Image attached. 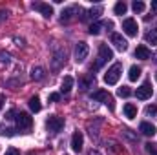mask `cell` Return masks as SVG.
<instances>
[{"label": "cell", "instance_id": "cell-29", "mask_svg": "<svg viewBox=\"0 0 157 155\" xmlns=\"http://www.w3.org/2000/svg\"><path fill=\"white\" fill-rule=\"evenodd\" d=\"M4 155H20V153H18V150H15V148H9V150H7Z\"/></svg>", "mask_w": 157, "mask_h": 155}, {"label": "cell", "instance_id": "cell-6", "mask_svg": "<svg viewBox=\"0 0 157 155\" xmlns=\"http://www.w3.org/2000/svg\"><path fill=\"white\" fill-rule=\"evenodd\" d=\"M88 53H90V47H88L86 42H78L77 46H75V60L77 62H84L86 57H88Z\"/></svg>", "mask_w": 157, "mask_h": 155}, {"label": "cell", "instance_id": "cell-24", "mask_svg": "<svg viewBox=\"0 0 157 155\" xmlns=\"http://www.w3.org/2000/svg\"><path fill=\"white\" fill-rule=\"evenodd\" d=\"M132 7H133L135 13H143V11H144V2H137V0H135V2L132 4Z\"/></svg>", "mask_w": 157, "mask_h": 155}, {"label": "cell", "instance_id": "cell-19", "mask_svg": "<svg viewBox=\"0 0 157 155\" xmlns=\"http://www.w3.org/2000/svg\"><path fill=\"white\" fill-rule=\"evenodd\" d=\"M29 108H31V112H40V108H42V104H40V99L39 97H31L29 99Z\"/></svg>", "mask_w": 157, "mask_h": 155}, {"label": "cell", "instance_id": "cell-33", "mask_svg": "<svg viewBox=\"0 0 157 155\" xmlns=\"http://www.w3.org/2000/svg\"><path fill=\"white\" fill-rule=\"evenodd\" d=\"M152 11H155V13H157V0L152 2Z\"/></svg>", "mask_w": 157, "mask_h": 155}, {"label": "cell", "instance_id": "cell-27", "mask_svg": "<svg viewBox=\"0 0 157 155\" xmlns=\"http://www.w3.org/2000/svg\"><path fill=\"white\" fill-rule=\"evenodd\" d=\"M146 115H157V106H148L146 108Z\"/></svg>", "mask_w": 157, "mask_h": 155}, {"label": "cell", "instance_id": "cell-22", "mask_svg": "<svg viewBox=\"0 0 157 155\" xmlns=\"http://www.w3.org/2000/svg\"><path fill=\"white\" fill-rule=\"evenodd\" d=\"M117 95L126 99V97H130V95H132V89H130L128 86H122V88H119V89H117Z\"/></svg>", "mask_w": 157, "mask_h": 155}, {"label": "cell", "instance_id": "cell-5", "mask_svg": "<svg viewBox=\"0 0 157 155\" xmlns=\"http://www.w3.org/2000/svg\"><path fill=\"white\" fill-rule=\"evenodd\" d=\"M135 95H137V99H141V100H146V99H150V97L154 95V88H152V84H150V82H144V84H141V86L137 88Z\"/></svg>", "mask_w": 157, "mask_h": 155}, {"label": "cell", "instance_id": "cell-9", "mask_svg": "<svg viewBox=\"0 0 157 155\" xmlns=\"http://www.w3.org/2000/svg\"><path fill=\"white\" fill-rule=\"evenodd\" d=\"M31 124H33V119L28 115V113L22 112V113L17 115V126H18V130H29Z\"/></svg>", "mask_w": 157, "mask_h": 155}, {"label": "cell", "instance_id": "cell-21", "mask_svg": "<svg viewBox=\"0 0 157 155\" xmlns=\"http://www.w3.org/2000/svg\"><path fill=\"white\" fill-rule=\"evenodd\" d=\"M31 77L35 78V80H42L44 78V70L42 68H33L31 70Z\"/></svg>", "mask_w": 157, "mask_h": 155}, {"label": "cell", "instance_id": "cell-23", "mask_svg": "<svg viewBox=\"0 0 157 155\" xmlns=\"http://www.w3.org/2000/svg\"><path fill=\"white\" fill-rule=\"evenodd\" d=\"M73 11H77V7H68V9H64V11H62V22H64V20H70Z\"/></svg>", "mask_w": 157, "mask_h": 155}, {"label": "cell", "instance_id": "cell-7", "mask_svg": "<svg viewBox=\"0 0 157 155\" xmlns=\"http://www.w3.org/2000/svg\"><path fill=\"white\" fill-rule=\"evenodd\" d=\"M122 29H124V33H126L128 37H137V31H139L137 22H135L133 18H126V20L122 22Z\"/></svg>", "mask_w": 157, "mask_h": 155}, {"label": "cell", "instance_id": "cell-8", "mask_svg": "<svg viewBox=\"0 0 157 155\" xmlns=\"http://www.w3.org/2000/svg\"><path fill=\"white\" fill-rule=\"evenodd\" d=\"M33 9L39 11L44 18H51V15H53V7L49 4H44V2H33Z\"/></svg>", "mask_w": 157, "mask_h": 155}, {"label": "cell", "instance_id": "cell-4", "mask_svg": "<svg viewBox=\"0 0 157 155\" xmlns=\"http://www.w3.org/2000/svg\"><path fill=\"white\" fill-rule=\"evenodd\" d=\"M46 128H48L49 131L57 133V131H60V130L64 128V119H62V117H59V115L48 117V120H46Z\"/></svg>", "mask_w": 157, "mask_h": 155}, {"label": "cell", "instance_id": "cell-34", "mask_svg": "<svg viewBox=\"0 0 157 155\" xmlns=\"http://www.w3.org/2000/svg\"><path fill=\"white\" fill-rule=\"evenodd\" d=\"M2 106H4V95H0V110H2Z\"/></svg>", "mask_w": 157, "mask_h": 155}, {"label": "cell", "instance_id": "cell-20", "mask_svg": "<svg viewBox=\"0 0 157 155\" xmlns=\"http://www.w3.org/2000/svg\"><path fill=\"white\" fill-rule=\"evenodd\" d=\"M126 11H128L126 2H117V4H115V7H113V13H115V15H124Z\"/></svg>", "mask_w": 157, "mask_h": 155}, {"label": "cell", "instance_id": "cell-16", "mask_svg": "<svg viewBox=\"0 0 157 155\" xmlns=\"http://www.w3.org/2000/svg\"><path fill=\"white\" fill-rule=\"evenodd\" d=\"M124 115L128 117V119H135L137 117V106H133V104H124Z\"/></svg>", "mask_w": 157, "mask_h": 155}, {"label": "cell", "instance_id": "cell-35", "mask_svg": "<svg viewBox=\"0 0 157 155\" xmlns=\"http://www.w3.org/2000/svg\"><path fill=\"white\" fill-rule=\"evenodd\" d=\"M155 78H157V73H155Z\"/></svg>", "mask_w": 157, "mask_h": 155}, {"label": "cell", "instance_id": "cell-2", "mask_svg": "<svg viewBox=\"0 0 157 155\" xmlns=\"http://www.w3.org/2000/svg\"><path fill=\"white\" fill-rule=\"evenodd\" d=\"M113 59V51L106 46V44H101L99 46V59H97V64H95V70L97 68H101L102 64H106L108 60H112Z\"/></svg>", "mask_w": 157, "mask_h": 155}, {"label": "cell", "instance_id": "cell-25", "mask_svg": "<svg viewBox=\"0 0 157 155\" xmlns=\"http://www.w3.org/2000/svg\"><path fill=\"white\" fill-rule=\"evenodd\" d=\"M101 28H102L101 24H91L88 31H90V35H99V33H101Z\"/></svg>", "mask_w": 157, "mask_h": 155}, {"label": "cell", "instance_id": "cell-1", "mask_svg": "<svg viewBox=\"0 0 157 155\" xmlns=\"http://www.w3.org/2000/svg\"><path fill=\"white\" fill-rule=\"evenodd\" d=\"M121 71H122V66H121V64H113V66L106 71V75H104V82H106L108 86L117 84L119 77H121Z\"/></svg>", "mask_w": 157, "mask_h": 155}, {"label": "cell", "instance_id": "cell-26", "mask_svg": "<svg viewBox=\"0 0 157 155\" xmlns=\"http://www.w3.org/2000/svg\"><path fill=\"white\" fill-rule=\"evenodd\" d=\"M93 82H95V78H93V77H88V78H84V80L80 82V86H82V89H88Z\"/></svg>", "mask_w": 157, "mask_h": 155}, {"label": "cell", "instance_id": "cell-18", "mask_svg": "<svg viewBox=\"0 0 157 155\" xmlns=\"http://www.w3.org/2000/svg\"><path fill=\"white\" fill-rule=\"evenodd\" d=\"M144 39L148 44H152V46H157V29H150L146 35H144Z\"/></svg>", "mask_w": 157, "mask_h": 155}, {"label": "cell", "instance_id": "cell-15", "mask_svg": "<svg viewBox=\"0 0 157 155\" xmlns=\"http://www.w3.org/2000/svg\"><path fill=\"white\" fill-rule=\"evenodd\" d=\"M71 88H73V77L66 75V77H64V80H62L60 91H62V93H70V91H71Z\"/></svg>", "mask_w": 157, "mask_h": 155}, {"label": "cell", "instance_id": "cell-32", "mask_svg": "<svg viewBox=\"0 0 157 155\" xmlns=\"http://www.w3.org/2000/svg\"><path fill=\"white\" fill-rule=\"evenodd\" d=\"M4 18H7V11H0V20H4Z\"/></svg>", "mask_w": 157, "mask_h": 155}, {"label": "cell", "instance_id": "cell-31", "mask_svg": "<svg viewBox=\"0 0 157 155\" xmlns=\"http://www.w3.org/2000/svg\"><path fill=\"white\" fill-rule=\"evenodd\" d=\"M146 150H148L150 153H155V150H154V144H146Z\"/></svg>", "mask_w": 157, "mask_h": 155}, {"label": "cell", "instance_id": "cell-17", "mask_svg": "<svg viewBox=\"0 0 157 155\" xmlns=\"http://www.w3.org/2000/svg\"><path fill=\"white\" fill-rule=\"evenodd\" d=\"M139 77H141V68H139V66H132L130 71H128V78H130L132 82H135Z\"/></svg>", "mask_w": 157, "mask_h": 155}, {"label": "cell", "instance_id": "cell-13", "mask_svg": "<svg viewBox=\"0 0 157 155\" xmlns=\"http://www.w3.org/2000/svg\"><path fill=\"white\" fill-rule=\"evenodd\" d=\"M101 13H102V7L101 6H95V7H91L86 15H82L80 17V20H88V18H97V17H101Z\"/></svg>", "mask_w": 157, "mask_h": 155}, {"label": "cell", "instance_id": "cell-30", "mask_svg": "<svg viewBox=\"0 0 157 155\" xmlns=\"http://www.w3.org/2000/svg\"><path fill=\"white\" fill-rule=\"evenodd\" d=\"M9 60V55H4V53H0V62H7Z\"/></svg>", "mask_w": 157, "mask_h": 155}, {"label": "cell", "instance_id": "cell-11", "mask_svg": "<svg viewBox=\"0 0 157 155\" xmlns=\"http://www.w3.org/2000/svg\"><path fill=\"white\" fill-rule=\"evenodd\" d=\"M112 44L117 47L119 51H126L128 49V42L122 39V35H119V33H113L112 35Z\"/></svg>", "mask_w": 157, "mask_h": 155}, {"label": "cell", "instance_id": "cell-28", "mask_svg": "<svg viewBox=\"0 0 157 155\" xmlns=\"http://www.w3.org/2000/svg\"><path fill=\"white\" fill-rule=\"evenodd\" d=\"M59 99H60V95H59V93H49V100H51V102H57Z\"/></svg>", "mask_w": 157, "mask_h": 155}, {"label": "cell", "instance_id": "cell-10", "mask_svg": "<svg viewBox=\"0 0 157 155\" xmlns=\"http://www.w3.org/2000/svg\"><path fill=\"white\" fill-rule=\"evenodd\" d=\"M82 144H84V137H82V133H80V131H75L73 137H71V150H73L75 153L82 152Z\"/></svg>", "mask_w": 157, "mask_h": 155}, {"label": "cell", "instance_id": "cell-3", "mask_svg": "<svg viewBox=\"0 0 157 155\" xmlns=\"http://www.w3.org/2000/svg\"><path fill=\"white\" fill-rule=\"evenodd\" d=\"M91 99H93V100H102L110 110L115 108V104H113V97H112L108 91H104V89H97L95 93H91Z\"/></svg>", "mask_w": 157, "mask_h": 155}, {"label": "cell", "instance_id": "cell-12", "mask_svg": "<svg viewBox=\"0 0 157 155\" xmlns=\"http://www.w3.org/2000/svg\"><path fill=\"white\" fill-rule=\"evenodd\" d=\"M139 130H141V133L143 135H146V137H154L155 135V126L154 124H150V122H141V126H139Z\"/></svg>", "mask_w": 157, "mask_h": 155}, {"label": "cell", "instance_id": "cell-14", "mask_svg": "<svg viewBox=\"0 0 157 155\" xmlns=\"http://www.w3.org/2000/svg\"><path fill=\"white\" fill-rule=\"evenodd\" d=\"M135 57L141 59V60H148V59L152 57V53H150V49H148L146 46H139V47L135 49Z\"/></svg>", "mask_w": 157, "mask_h": 155}]
</instances>
